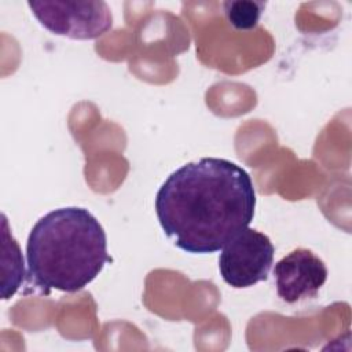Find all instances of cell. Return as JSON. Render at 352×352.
<instances>
[{"label": "cell", "mask_w": 352, "mask_h": 352, "mask_svg": "<svg viewBox=\"0 0 352 352\" xmlns=\"http://www.w3.org/2000/svg\"><path fill=\"white\" fill-rule=\"evenodd\" d=\"M274 278L280 300L294 304L316 297L327 279V268L312 250L298 248L275 264Z\"/></svg>", "instance_id": "cell-5"}, {"label": "cell", "mask_w": 352, "mask_h": 352, "mask_svg": "<svg viewBox=\"0 0 352 352\" xmlns=\"http://www.w3.org/2000/svg\"><path fill=\"white\" fill-rule=\"evenodd\" d=\"M249 173L224 158L206 157L172 172L155 195V213L168 238L192 254L214 253L254 217Z\"/></svg>", "instance_id": "cell-1"}, {"label": "cell", "mask_w": 352, "mask_h": 352, "mask_svg": "<svg viewBox=\"0 0 352 352\" xmlns=\"http://www.w3.org/2000/svg\"><path fill=\"white\" fill-rule=\"evenodd\" d=\"M265 3L253 0H231L223 3V11L230 25L238 30H249L257 26Z\"/></svg>", "instance_id": "cell-7"}, {"label": "cell", "mask_w": 352, "mask_h": 352, "mask_svg": "<svg viewBox=\"0 0 352 352\" xmlns=\"http://www.w3.org/2000/svg\"><path fill=\"white\" fill-rule=\"evenodd\" d=\"M28 274L44 293H76L111 260L98 219L84 208L67 206L40 217L26 243Z\"/></svg>", "instance_id": "cell-2"}, {"label": "cell", "mask_w": 352, "mask_h": 352, "mask_svg": "<svg viewBox=\"0 0 352 352\" xmlns=\"http://www.w3.org/2000/svg\"><path fill=\"white\" fill-rule=\"evenodd\" d=\"M37 21L51 33L74 40H92L113 26L107 3L99 1H29Z\"/></svg>", "instance_id": "cell-3"}, {"label": "cell", "mask_w": 352, "mask_h": 352, "mask_svg": "<svg viewBox=\"0 0 352 352\" xmlns=\"http://www.w3.org/2000/svg\"><path fill=\"white\" fill-rule=\"evenodd\" d=\"M3 219V231H1V239H3V257H1V270L7 271L3 272V280H1V296L3 300L10 298L16 293V290L21 287L25 276V268H23V257L19 249L18 242L14 239V236L10 234L8 223L6 216H1Z\"/></svg>", "instance_id": "cell-6"}, {"label": "cell", "mask_w": 352, "mask_h": 352, "mask_svg": "<svg viewBox=\"0 0 352 352\" xmlns=\"http://www.w3.org/2000/svg\"><path fill=\"white\" fill-rule=\"evenodd\" d=\"M274 253V245L265 234L246 227L221 249L220 275L234 289L254 286L268 278Z\"/></svg>", "instance_id": "cell-4"}]
</instances>
